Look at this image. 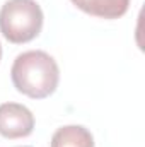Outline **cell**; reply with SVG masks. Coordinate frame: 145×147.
I'll list each match as a JSON object with an SVG mask.
<instances>
[{"label": "cell", "instance_id": "1", "mask_svg": "<svg viewBox=\"0 0 145 147\" xmlns=\"http://www.w3.org/2000/svg\"><path fill=\"white\" fill-rule=\"evenodd\" d=\"M10 79L21 94L31 99H44L56 91L60 69L50 53L29 50L15 57L10 69Z\"/></svg>", "mask_w": 145, "mask_h": 147}, {"label": "cell", "instance_id": "2", "mask_svg": "<svg viewBox=\"0 0 145 147\" xmlns=\"http://www.w3.org/2000/svg\"><path fill=\"white\" fill-rule=\"evenodd\" d=\"M43 10L36 0H7L0 9V33L14 45H24L39 36Z\"/></svg>", "mask_w": 145, "mask_h": 147}, {"label": "cell", "instance_id": "3", "mask_svg": "<svg viewBox=\"0 0 145 147\" xmlns=\"http://www.w3.org/2000/svg\"><path fill=\"white\" fill-rule=\"evenodd\" d=\"M34 130V115L19 103L0 105V135L5 139H24Z\"/></svg>", "mask_w": 145, "mask_h": 147}, {"label": "cell", "instance_id": "4", "mask_svg": "<svg viewBox=\"0 0 145 147\" xmlns=\"http://www.w3.org/2000/svg\"><path fill=\"white\" fill-rule=\"evenodd\" d=\"M82 12L101 17V19H118L128 12L130 0H70Z\"/></svg>", "mask_w": 145, "mask_h": 147}, {"label": "cell", "instance_id": "5", "mask_svg": "<svg viewBox=\"0 0 145 147\" xmlns=\"http://www.w3.org/2000/svg\"><path fill=\"white\" fill-rule=\"evenodd\" d=\"M50 147H94V137L82 125H65L53 134Z\"/></svg>", "mask_w": 145, "mask_h": 147}, {"label": "cell", "instance_id": "6", "mask_svg": "<svg viewBox=\"0 0 145 147\" xmlns=\"http://www.w3.org/2000/svg\"><path fill=\"white\" fill-rule=\"evenodd\" d=\"M0 60H2V45H0Z\"/></svg>", "mask_w": 145, "mask_h": 147}, {"label": "cell", "instance_id": "7", "mask_svg": "<svg viewBox=\"0 0 145 147\" xmlns=\"http://www.w3.org/2000/svg\"><path fill=\"white\" fill-rule=\"evenodd\" d=\"M24 147H28V146H24Z\"/></svg>", "mask_w": 145, "mask_h": 147}]
</instances>
